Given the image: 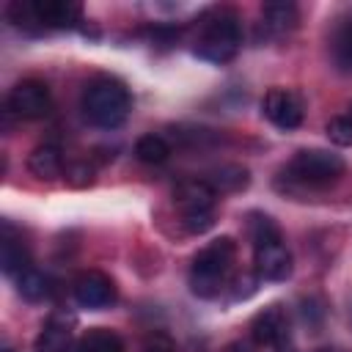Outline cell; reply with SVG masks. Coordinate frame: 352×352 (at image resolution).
Returning a JSON list of instances; mask_svg holds the SVG:
<instances>
[{"label": "cell", "mask_w": 352, "mask_h": 352, "mask_svg": "<svg viewBox=\"0 0 352 352\" xmlns=\"http://www.w3.org/2000/svg\"><path fill=\"white\" fill-rule=\"evenodd\" d=\"M248 234L253 242V267L261 280H286L292 275V253L280 236V228L270 214L253 212L248 217Z\"/></svg>", "instance_id": "6da1fadb"}, {"label": "cell", "mask_w": 352, "mask_h": 352, "mask_svg": "<svg viewBox=\"0 0 352 352\" xmlns=\"http://www.w3.org/2000/svg\"><path fill=\"white\" fill-rule=\"evenodd\" d=\"M236 261V242L231 236H217L206 248H201L190 264V289L192 294L212 300L217 297L231 278Z\"/></svg>", "instance_id": "7a4b0ae2"}, {"label": "cell", "mask_w": 352, "mask_h": 352, "mask_svg": "<svg viewBox=\"0 0 352 352\" xmlns=\"http://www.w3.org/2000/svg\"><path fill=\"white\" fill-rule=\"evenodd\" d=\"M132 110L129 88L116 77L94 80L82 94V113L99 129H116L126 121Z\"/></svg>", "instance_id": "3957f363"}, {"label": "cell", "mask_w": 352, "mask_h": 352, "mask_svg": "<svg viewBox=\"0 0 352 352\" xmlns=\"http://www.w3.org/2000/svg\"><path fill=\"white\" fill-rule=\"evenodd\" d=\"M242 47V22L234 11H217L212 14L198 38H195V55L209 63H228Z\"/></svg>", "instance_id": "277c9868"}, {"label": "cell", "mask_w": 352, "mask_h": 352, "mask_svg": "<svg viewBox=\"0 0 352 352\" xmlns=\"http://www.w3.org/2000/svg\"><path fill=\"white\" fill-rule=\"evenodd\" d=\"M8 16L19 28H74L82 19V6L74 0H16L8 6Z\"/></svg>", "instance_id": "5b68a950"}, {"label": "cell", "mask_w": 352, "mask_h": 352, "mask_svg": "<svg viewBox=\"0 0 352 352\" xmlns=\"http://www.w3.org/2000/svg\"><path fill=\"white\" fill-rule=\"evenodd\" d=\"M176 206L182 209V226L190 234H204L214 226V204L217 192L206 179H184L179 182L176 192Z\"/></svg>", "instance_id": "8992f818"}, {"label": "cell", "mask_w": 352, "mask_h": 352, "mask_svg": "<svg viewBox=\"0 0 352 352\" xmlns=\"http://www.w3.org/2000/svg\"><path fill=\"white\" fill-rule=\"evenodd\" d=\"M346 170V162L341 154L327 151V148H302L292 157L286 173L292 182L302 187H327L338 182Z\"/></svg>", "instance_id": "52a82bcc"}, {"label": "cell", "mask_w": 352, "mask_h": 352, "mask_svg": "<svg viewBox=\"0 0 352 352\" xmlns=\"http://www.w3.org/2000/svg\"><path fill=\"white\" fill-rule=\"evenodd\" d=\"M6 107H8V113H14L16 118L38 121V118L50 116V110H52V96H50V88H47L41 80H22V82H16V85L8 91Z\"/></svg>", "instance_id": "ba28073f"}, {"label": "cell", "mask_w": 352, "mask_h": 352, "mask_svg": "<svg viewBox=\"0 0 352 352\" xmlns=\"http://www.w3.org/2000/svg\"><path fill=\"white\" fill-rule=\"evenodd\" d=\"M72 294H74L77 305L91 308V311L110 308L116 302V297H118L113 278L104 275V272H99V270H88V272L77 275V280L72 286Z\"/></svg>", "instance_id": "9c48e42d"}, {"label": "cell", "mask_w": 352, "mask_h": 352, "mask_svg": "<svg viewBox=\"0 0 352 352\" xmlns=\"http://www.w3.org/2000/svg\"><path fill=\"white\" fill-rule=\"evenodd\" d=\"M261 107L278 129H297L302 124V99L289 88H270Z\"/></svg>", "instance_id": "30bf717a"}, {"label": "cell", "mask_w": 352, "mask_h": 352, "mask_svg": "<svg viewBox=\"0 0 352 352\" xmlns=\"http://www.w3.org/2000/svg\"><path fill=\"white\" fill-rule=\"evenodd\" d=\"M250 336L256 344L261 346H278L280 341L292 338V330H289V316L280 305H267L261 308L253 322H250Z\"/></svg>", "instance_id": "8fae6325"}, {"label": "cell", "mask_w": 352, "mask_h": 352, "mask_svg": "<svg viewBox=\"0 0 352 352\" xmlns=\"http://www.w3.org/2000/svg\"><path fill=\"white\" fill-rule=\"evenodd\" d=\"M74 349V330L72 319L66 316H50L41 333L36 336V352H72Z\"/></svg>", "instance_id": "7c38bea8"}, {"label": "cell", "mask_w": 352, "mask_h": 352, "mask_svg": "<svg viewBox=\"0 0 352 352\" xmlns=\"http://www.w3.org/2000/svg\"><path fill=\"white\" fill-rule=\"evenodd\" d=\"M261 25L272 33V36H283L289 30L297 28L300 22V11L294 3H283V0H275V3H264L261 6Z\"/></svg>", "instance_id": "4fadbf2b"}, {"label": "cell", "mask_w": 352, "mask_h": 352, "mask_svg": "<svg viewBox=\"0 0 352 352\" xmlns=\"http://www.w3.org/2000/svg\"><path fill=\"white\" fill-rule=\"evenodd\" d=\"M28 168L38 179H55L63 173V154L55 143H41L28 154Z\"/></svg>", "instance_id": "5bb4252c"}, {"label": "cell", "mask_w": 352, "mask_h": 352, "mask_svg": "<svg viewBox=\"0 0 352 352\" xmlns=\"http://www.w3.org/2000/svg\"><path fill=\"white\" fill-rule=\"evenodd\" d=\"M0 264H3V272L11 278H19L22 272L30 270V253L22 245V239L11 236L8 226H6V236H3V248H0Z\"/></svg>", "instance_id": "9a60e30c"}, {"label": "cell", "mask_w": 352, "mask_h": 352, "mask_svg": "<svg viewBox=\"0 0 352 352\" xmlns=\"http://www.w3.org/2000/svg\"><path fill=\"white\" fill-rule=\"evenodd\" d=\"M72 352H126V349H124V341L118 333H113L107 327H91L77 338Z\"/></svg>", "instance_id": "2e32d148"}, {"label": "cell", "mask_w": 352, "mask_h": 352, "mask_svg": "<svg viewBox=\"0 0 352 352\" xmlns=\"http://www.w3.org/2000/svg\"><path fill=\"white\" fill-rule=\"evenodd\" d=\"M333 60L341 72L352 74V11L338 19V28L333 33Z\"/></svg>", "instance_id": "e0dca14e"}, {"label": "cell", "mask_w": 352, "mask_h": 352, "mask_svg": "<svg viewBox=\"0 0 352 352\" xmlns=\"http://www.w3.org/2000/svg\"><path fill=\"white\" fill-rule=\"evenodd\" d=\"M212 187H214V192L220 195V192H239V190H245L248 187V170L242 168V165H220V168H214L212 173H209V179H206Z\"/></svg>", "instance_id": "ac0fdd59"}, {"label": "cell", "mask_w": 352, "mask_h": 352, "mask_svg": "<svg viewBox=\"0 0 352 352\" xmlns=\"http://www.w3.org/2000/svg\"><path fill=\"white\" fill-rule=\"evenodd\" d=\"M16 292L28 302H41V300H47L52 294V280H50V275H44V272H38V270L30 267L28 272H22L16 278Z\"/></svg>", "instance_id": "d6986e66"}, {"label": "cell", "mask_w": 352, "mask_h": 352, "mask_svg": "<svg viewBox=\"0 0 352 352\" xmlns=\"http://www.w3.org/2000/svg\"><path fill=\"white\" fill-rule=\"evenodd\" d=\"M135 157L140 162H146V165H160V162H165L170 157V146H168V140L162 135H143L135 143Z\"/></svg>", "instance_id": "ffe728a7"}, {"label": "cell", "mask_w": 352, "mask_h": 352, "mask_svg": "<svg viewBox=\"0 0 352 352\" xmlns=\"http://www.w3.org/2000/svg\"><path fill=\"white\" fill-rule=\"evenodd\" d=\"M324 132H327L330 143H336V146H352V121L346 116L330 118L327 126H324Z\"/></svg>", "instance_id": "44dd1931"}, {"label": "cell", "mask_w": 352, "mask_h": 352, "mask_svg": "<svg viewBox=\"0 0 352 352\" xmlns=\"http://www.w3.org/2000/svg\"><path fill=\"white\" fill-rule=\"evenodd\" d=\"M66 179L72 187H88L94 182V168L88 162H74L66 168Z\"/></svg>", "instance_id": "7402d4cb"}, {"label": "cell", "mask_w": 352, "mask_h": 352, "mask_svg": "<svg viewBox=\"0 0 352 352\" xmlns=\"http://www.w3.org/2000/svg\"><path fill=\"white\" fill-rule=\"evenodd\" d=\"M143 352H176V346H173V341H170L168 336L157 333V336H151V338L146 341Z\"/></svg>", "instance_id": "603a6c76"}, {"label": "cell", "mask_w": 352, "mask_h": 352, "mask_svg": "<svg viewBox=\"0 0 352 352\" xmlns=\"http://www.w3.org/2000/svg\"><path fill=\"white\" fill-rule=\"evenodd\" d=\"M272 352H297V346H294L292 338H286V341H280L278 346H272Z\"/></svg>", "instance_id": "cb8c5ba5"}, {"label": "cell", "mask_w": 352, "mask_h": 352, "mask_svg": "<svg viewBox=\"0 0 352 352\" xmlns=\"http://www.w3.org/2000/svg\"><path fill=\"white\" fill-rule=\"evenodd\" d=\"M228 352H253V349H250V344L236 341V344H231V346H228Z\"/></svg>", "instance_id": "d4e9b609"}, {"label": "cell", "mask_w": 352, "mask_h": 352, "mask_svg": "<svg viewBox=\"0 0 352 352\" xmlns=\"http://www.w3.org/2000/svg\"><path fill=\"white\" fill-rule=\"evenodd\" d=\"M316 352H336V349H327V346H324V349H316Z\"/></svg>", "instance_id": "484cf974"}, {"label": "cell", "mask_w": 352, "mask_h": 352, "mask_svg": "<svg viewBox=\"0 0 352 352\" xmlns=\"http://www.w3.org/2000/svg\"><path fill=\"white\" fill-rule=\"evenodd\" d=\"M346 118H349V121H352V104H349V113H346Z\"/></svg>", "instance_id": "4316f807"}, {"label": "cell", "mask_w": 352, "mask_h": 352, "mask_svg": "<svg viewBox=\"0 0 352 352\" xmlns=\"http://www.w3.org/2000/svg\"><path fill=\"white\" fill-rule=\"evenodd\" d=\"M3 352H14V349H3Z\"/></svg>", "instance_id": "83f0119b"}]
</instances>
